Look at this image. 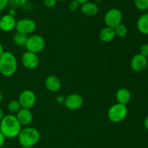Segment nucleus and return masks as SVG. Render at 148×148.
<instances>
[{"mask_svg": "<svg viewBox=\"0 0 148 148\" xmlns=\"http://www.w3.org/2000/svg\"><path fill=\"white\" fill-rule=\"evenodd\" d=\"M22 130V125L14 115L7 114L0 121V132L6 138L18 137Z\"/></svg>", "mask_w": 148, "mask_h": 148, "instance_id": "f257e3e1", "label": "nucleus"}, {"mask_svg": "<svg viewBox=\"0 0 148 148\" xmlns=\"http://www.w3.org/2000/svg\"><path fill=\"white\" fill-rule=\"evenodd\" d=\"M17 69V61L10 51H5L0 56V74L4 77H11Z\"/></svg>", "mask_w": 148, "mask_h": 148, "instance_id": "f03ea898", "label": "nucleus"}, {"mask_svg": "<svg viewBox=\"0 0 148 148\" xmlns=\"http://www.w3.org/2000/svg\"><path fill=\"white\" fill-rule=\"evenodd\" d=\"M40 132L33 127L22 129L18 135L19 143L22 147L31 148L36 145L40 140Z\"/></svg>", "mask_w": 148, "mask_h": 148, "instance_id": "7ed1b4c3", "label": "nucleus"}, {"mask_svg": "<svg viewBox=\"0 0 148 148\" xmlns=\"http://www.w3.org/2000/svg\"><path fill=\"white\" fill-rule=\"evenodd\" d=\"M128 114L127 105L121 103L114 104L108 109V117L112 122L119 123L124 121Z\"/></svg>", "mask_w": 148, "mask_h": 148, "instance_id": "20e7f679", "label": "nucleus"}, {"mask_svg": "<svg viewBox=\"0 0 148 148\" xmlns=\"http://www.w3.org/2000/svg\"><path fill=\"white\" fill-rule=\"evenodd\" d=\"M45 46H46V42L44 38L38 35H33L27 38L25 47L27 49V51L37 54L45 49Z\"/></svg>", "mask_w": 148, "mask_h": 148, "instance_id": "39448f33", "label": "nucleus"}, {"mask_svg": "<svg viewBox=\"0 0 148 148\" xmlns=\"http://www.w3.org/2000/svg\"><path fill=\"white\" fill-rule=\"evenodd\" d=\"M122 18L121 12L117 8H112L106 12L104 17V21L106 27L114 29L119 25L121 24Z\"/></svg>", "mask_w": 148, "mask_h": 148, "instance_id": "423d86ee", "label": "nucleus"}, {"mask_svg": "<svg viewBox=\"0 0 148 148\" xmlns=\"http://www.w3.org/2000/svg\"><path fill=\"white\" fill-rule=\"evenodd\" d=\"M15 29L17 33L27 36L33 33L36 30V23L31 19L23 18L17 21Z\"/></svg>", "mask_w": 148, "mask_h": 148, "instance_id": "0eeeda50", "label": "nucleus"}, {"mask_svg": "<svg viewBox=\"0 0 148 148\" xmlns=\"http://www.w3.org/2000/svg\"><path fill=\"white\" fill-rule=\"evenodd\" d=\"M18 101L22 108L30 109L36 104V94L30 90H25L22 91L21 93L20 94Z\"/></svg>", "mask_w": 148, "mask_h": 148, "instance_id": "6e6552de", "label": "nucleus"}, {"mask_svg": "<svg viewBox=\"0 0 148 148\" xmlns=\"http://www.w3.org/2000/svg\"><path fill=\"white\" fill-rule=\"evenodd\" d=\"M21 61L24 67L30 70H33L37 68L40 62L38 55L30 51L25 52L22 55Z\"/></svg>", "mask_w": 148, "mask_h": 148, "instance_id": "1a4fd4ad", "label": "nucleus"}, {"mask_svg": "<svg viewBox=\"0 0 148 148\" xmlns=\"http://www.w3.org/2000/svg\"><path fill=\"white\" fill-rule=\"evenodd\" d=\"M83 98L80 95L72 93L66 97L64 106L67 109L70 111H76L79 109L83 105Z\"/></svg>", "mask_w": 148, "mask_h": 148, "instance_id": "9d476101", "label": "nucleus"}, {"mask_svg": "<svg viewBox=\"0 0 148 148\" xmlns=\"http://www.w3.org/2000/svg\"><path fill=\"white\" fill-rule=\"evenodd\" d=\"M147 59L140 53L134 55L130 62V66L133 71L140 72L144 71L147 66Z\"/></svg>", "mask_w": 148, "mask_h": 148, "instance_id": "9b49d317", "label": "nucleus"}, {"mask_svg": "<svg viewBox=\"0 0 148 148\" xmlns=\"http://www.w3.org/2000/svg\"><path fill=\"white\" fill-rule=\"evenodd\" d=\"M15 17L10 15L9 14L2 16L0 20V30L3 32H10L15 29L16 26Z\"/></svg>", "mask_w": 148, "mask_h": 148, "instance_id": "f8f14e48", "label": "nucleus"}, {"mask_svg": "<svg viewBox=\"0 0 148 148\" xmlns=\"http://www.w3.org/2000/svg\"><path fill=\"white\" fill-rule=\"evenodd\" d=\"M16 117L22 126L29 125L33 119V113L28 108H22L17 113Z\"/></svg>", "mask_w": 148, "mask_h": 148, "instance_id": "ddd939ff", "label": "nucleus"}, {"mask_svg": "<svg viewBox=\"0 0 148 148\" xmlns=\"http://www.w3.org/2000/svg\"><path fill=\"white\" fill-rule=\"evenodd\" d=\"M45 86L48 90L55 92L60 90L62 87V82L57 77L51 75L48 77L45 80Z\"/></svg>", "mask_w": 148, "mask_h": 148, "instance_id": "4468645a", "label": "nucleus"}, {"mask_svg": "<svg viewBox=\"0 0 148 148\" xmlns=\"http://www.w3.org/2000/svg\"><path fill=\"white\" fill-rule=\"evenodd\" d=\"M116 98L119 103L127 105L131 100V92L127 88H120L116 93Z\"/></svg>", "mask_w": 148, "mask_h": 148, "instance_id": "2eb2a0df", "label": "nucleus"}, {"mask_svg": "<svg viewBox=\"0 0 148 148\" xmlns=\"http://www.w3.org/2000/svg\"><path fill=\"white\" fill-rule=\"evenodd\" d=\"M81 11L85 16L93 17V16L96 15L97 13L98 12V7L95 3L88 1V2L82 4Z\"/></svg>", "mask_w": 148, "mask_h": 148, "instance_id": "dca6fc26", "label": "nucleus"}, {"mask_svg": "<svg viewBox=\"0 0 148 148\" xmlns=\"http://www.w3.org/2000/svg\"><path fill=\"white\" fill-rule=\"evenodd\" d=\"M116 34L114 29L109 27H106L101 30L99 33L100 40L105 43L111 42L115 38Z\"/></svg>", "mask_w": 148, "mask_h": 148, "instance_id": "f3484780", "label": "nucleus"}, {"mask_svg": "<svg viewBox=\"0 0 148 148\" xmlns=\"http://www.w3.org/2000/svg\"><path fill=\"white\" fill-rule=\"evenodd\" d=\"M137 27L143 35H148V12L142 14L137 21Z\"/></svg>", "mask_w": 148, "mask_h": 148, "instance_id": "a211bd4d", "label": "nucleus"}, {"mask_svg": "<svg viewBox=\"0 0 148 148\" xmlns=\"http://www.w3.org/2000/svg\"><path fill=\"white\" fill-rule=\"evenodd\" d=\"M27 38L28 36L27 35L23 34V33H15L13 36V41L15 43L17 46H20V47H23V46H25V43L27 42Z\"/></svg>", "mask_w": 148, "mask_h": 148, "instance_id": "6ab92c4d", "label": "nucleus"}, {"mask_svg": "<svg viewBox=\"0 0 148 148\" xmlns=\"http://www.w3.org/2000/svg\"><path fill=\"white\" fill-rule=\"evenodd\" d=\"M7 108H8L10 112L12 113V114H15V113L17 114L21 109L22 106L18 100H12L8 103Z\"/></svg>", "mask_w": 148, "mask_h": 148, "instance_id": "aec40b11", "label": "nucleus"}, {"mask_svg": "<svg viewBox=\"0 0 148 148\" xmlns=\"http://www.w3.org/2000/svg\"><path fill=\"white\" fill-rule=\"evenodd\" d=\"M114 32H115L116 36L123 38L127 36L128 30H127V27L124 25L120 24L114 28Z\"/></svg>", "mask_w": 148, "mask_h": 148, "instance_id": "412c9836", "label": "nucleus"}, {"mask_svg": "<svg viewBox=\"0 0 148 148\" xmlns=\"http://www.w3.org/2000/svg\"><path fill=\"white\" fill-rule=\"evenodd\" d=\"M134 3L135 7L141 11L148 9V0H134Z\"/></svg>", "mask_w": 148, "mask_h": 148, "instance_id": "4be33fe9", "label": "nucleus"}, {"mask_svg": "<svg viewBox=\"0 0 148 148\" xmlns=\"http://www.w3.org/2000/svg\"><path fill=\"white\" fill-rule=\"evenodd\" d=\"M140 53L145 57H147L148 56V43H145V44L142 45L140 49Z\"/></svg>", "mask_w": 148, "mask_h": 148, "instance_id": "5701e85b", "label": "nucleus"}, {"mask_svg": "<svg viewBox=\"0 0 148 148\" xmlns=\"http://www.w3.org/2000/svg\"><path fill=\"white\" fill-rule=\"evenodd\" d=\"M79 4L75 0H72L69 1V4H68V8L71 10V11H76L79 8Z\"/></svg>", "mask_w": 148, "mask_h": 148, "instance_id": "b1692460", "label": "nucleus"}, {"mask_svg": "<svg viewBox=\"0 0 148 148\" xmlns=\"http://www.w3.org/2000/svg\"><path fill=\"white\" fill-rule=\"evenodd\" d=\"M56 0H44V5L47 8H52L56 5Z\"/></svg>", "mask_w": 148, "mask_h": 148, "instance_id": "393cba45", "label": "nucleus"}, {"mask_svg": "<svg viewBox=\"0 0 148 148\" xmlns=\"http://www.w3.org/2000/svg\"><path fill=\"white\" fill-rule=\"evenodd\" d=\"M65 100H66V97H64V95H58L56 98V103L60 104V105H62V104H64Z\"/></svg>", "mask_w": 148, "mask_h": 148, "instance_id": "a878e982", "label": "nucleus"}, {"mask_svg": "<svg viewBox=\"0 0 148 148\" xmlns=\"http://www.w3.org/2000/svg\"><path fill=\"white\" fill-rule=\"evenodd\" d=\"M9 4V0H0V11H2L3 10L7 7Z\"/></svg>", "mask_w": 148, "mask_h": 148, "instance_id": "bb28decb", "label": "nucleus"}, {"mask_svg": "<svg viewBox=\"0 0 148 148\" xmlns=\"http://www.w3.org/2000/svg\"><path fill=\"white\" fill-rule=\"evenodd\" d=\"M27 0H13V2L14 3V4L19 7H23L25 4L27 3Z\"/></svg>", "mask_w": 148, "mask_h": 148, "instance_id": "cd10ccee", "label": "nucleus"}, {"mask_svg": "<svg viewBox=\"0 0 148 148\" xmlns=\"http://www.w3.org/2000/svg\"><path fill=\"white\" fill-rule=\"evenodd\" d=\"M5 140H6V137H4V136L1 134V132H0V148H1L4 145Z\"/></svg>", "mask_w": 148, "mask_h": 148, "instance_id": "c85d7f7f", "label": "nucleus"}, {"mask_svg": "<svg viewBox=\"0 0 148 148\" xmlns=\"http://www.w3.org/2000/svg\"><path fill=\"white\" fill-rule=\"evenodd\" d=\"M144 127L146 130L148 131V115L145 117L144 120Z\"/></svg>", "mask_w": 148, "mask_h": 148, "instance_id": "c756f323", "label": "nucleus"}, {"mask_svg": "<svg viewBox=\"0 0 148 148\" xmlns=\"http://www.w3.org/2000/svg\"><path fill=\"white\" fill-rule=\"evenodd\" d=\"M8 14H10V15L14 17V16H15V14H16V10H14V9H10V10H9Z\"/></svg>", "mask_w": 148, "mask_h": 148, "instance_id": "7c9ffc66", "label": "nucleus"}, {"mask_svg": "<svg viewBox=\"0 0 148 148\" xmlns=\"http://www.w3.org/2000/svg\"><path fill=\"white\" fill-rule=\"evenodd\" d=\"M4 116H5V115H4V111H3L2 108H1V107H0V121H1V119H2L4 118Z\"/></svg>", "mask_w": 148, "mask_h": 148, "instance_id": "2f4dec72", "label": "nucleus"}, {"mask_svg": "<svg viewBox=\"0 0 148 148\" xmlns=\"http://www.w3.org/2000/svg\"><path fill=\"white\" fill-rule=\"evenodd\" d=\"M75 1H76L78 3V4H81V5H82V4H85V3H86V2H88V1H89V0H75Z\"/></svg>", "mask_w": 148, "mask_h": 148, "instance_id": "473e14b6", "label": "nucleus"}, {"mask_svg": "<svg viewBox=\"0 0 148 148\" xmlns=\"http://www.w3.org/2000/svg\"><path fill=\"white\" fill-rule=\"evenodd\" d=\"M4 52V47H3L2 44H1V43H0V56L2 55V53Z\"/></svg>", "mask_w": 148, "mask_h": 148, "instance_id": "72a5a7b5", "label": "nucleus"}, {"mask_svg": "<svg viewBox=\"0 0 148 148\" xmlns=\"http://www.w3.org/2000/svg\"><path fill=\"white\" fill-rule=\"evenodd\" d=\"M1 101H2V94H1V92L0 91V103H1Z\"/></svg>", "mask_w": 148, "mask_h": 148, "instance_id": "f704fd0d", "label": "nucleus"}, {"mask_svg": "<svg viewBox=\"0 0 148 148\" xmlns=\"http://www.w3.org/2000/svg\"><path fill=\"white\" fill-rule=\"evenodd\" d=\"M92 1H97V2H98V1H103V0H92Z\"/></svg>", "mask_w": 148, "mask_h": 148, "instance_id": "c9c22d12", "label": "nucleus"}, {"mask_svg": "<svg viewBox=\"0 0 148 148\" xmlns=\"http://www.w3.org/2000/svg\"><path fill=\"white\" fill-rule=\"evenodd\" d=\"M56 1H65V0H56Z\"/></svg>", "mask_w": 148, "mask_h": 148, "instance_id": "e433bc0d", "label": "nucleus"}, {"mask_svg": "<svg viewBox=\"0 0 148 148\" xmlns=\"http://www.w3.org/2000/svg\"><path fill=\"white\" fill-rule=\"evenodd\" d=\"M21 148H28V147H22Z\"/></svg>", "mask_w": 148, "mask_h": 148, "instance_id": "4c0bfd02", "label": "nucleus"}, {"mask_svg": "<svg viewBox=\"0 0 148 148\" xmlns=\"http://www.w3.org/2000/svg\"><path fill=\"white\" fill-rule=\"evenodd\" d=\"M1 14H0V20H1Z\"/></svg>", "mask_w": 148, "mask_h": 148, "instance_id": "58836bf2", "label": "nucleus"}]
</instances>
